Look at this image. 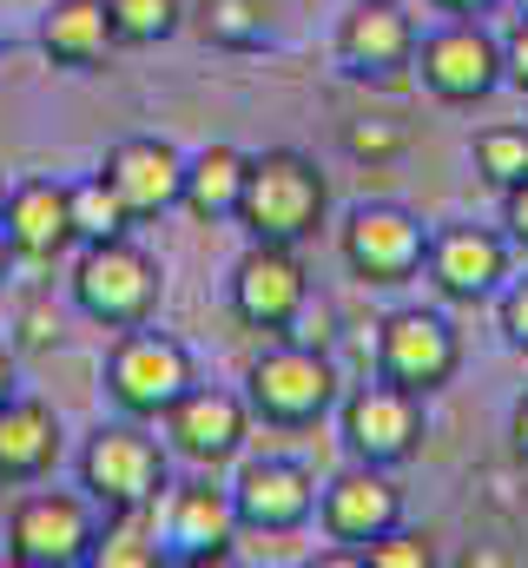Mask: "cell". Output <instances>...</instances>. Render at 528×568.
<instances>
[{"label": "cell", "mask_w": 528, "mask_h": 568, "mask_svg": "<svg viewBox=\"0 0 528 568\" xmlns=\"http://www.w3.org/2000/svg\"><path fill=\"white\" fill-rule=\"evenodd\" d=\"M7 272H13V252H7V239H0V278H7Z\"/></svg>", "instance_id": "8d00e7d4"}, {"label": "cell", "mask_w": 528, "mask_h": 568, "mask_svg": "<svg viewBox=\"0 0 528 568\" xmlns=\"http://www.w3.org/2000/svg\"><path fill=\"white\" fill-rule=\"evenodd\" d=\"M205 33H212V47L252 53L271 40V13H264V0H205Z\"/></svg>", "instance_id": "4316f807"}, {"label": "cell", "mask_w": 528, "mask_h": 568, "mask_svg": "<svg viewBox=\"0 0 528 568\" xmlns=\"http://www.w3.org/2000/svg\"><path fill=\"white\" fill-rule=\"evenodd\" d=\"M245 165L252 152L238 145H205L185 159V185H179V205L199 219V225H232L238 219V199H245Z\"/></svg>", "instance_id": "7402d4cb"}, {"label": "cell", "mask_w": 528, "mask_h": 568, "mask_svg": "<svg viewBox=\"0 0 528 568\" xmlns=\"http://www.w3.org/2000/svg\"><path fill=\"white\" fill-rule=\"evenodd\" d=\"M337 397H344V384H337L324 344L277 337L258 364L245 371V404H252V417H264V424H277V429L324 424V417L337 410Z\"/></svg>", "instance_id": "277c9868"}, {"label": "cell", "mask_w": 528, "mask_h": 568, "mask_svg": "<svg viewBox=\"0 0 528 568\" xmlns=\"http://www.w3.org/2000/svg\"><path fill=\"white\" fill-rule=\"evenodd\" d=\"M311 311V278L297 265V245H245L232 265V317L264 337H291V324Z\"/></svg>", "instance_id": "7c38bea8"}, {"label": "cell", "mask_w": 528, "mask_h": 568, "mask_svg": "<svg viewBox=\"0 0 528 568\" xmlns=\"http://www.w3.org/2000/svg\"><path fill=\"white\" fill-rule=\"evenodd\" d=\"M7 397H13V351L0 344V404H7Z\"/></svg>", "instance_id": "d590c367"}, {"label": "cell", "mask_w": 528, "mask_h": 568, "mask_svg": "<svg viewBox=\"0 0 528 568\" xmlns=\"http://www.w3.org/2000/svg\"><path fill=\"white\" fill-rule=\"evenodd\" d=\"M317 523H324L331 542L364 549V542L390 536L396 523H403V489L390 483V469L351 463V469H337V476L317 489Z\"/></svg>", "instance_id": "9a60e30c"}, {"label": "cell", "mask_w": 528, "mask_h": 568, "mask_svg": "<svg viewBox=\"0 0 528 568\" xmlns=\"http://www.w3.org/2000/svg\"><path fill=\"white\" fill-rule=\"evenodd\" d=\"M20 344H27V351L60 344V317H47V304H27V311H20Z\"/></svg>", "instance_id": "d6a6232c"}, {"label": "cell", "mask_w": 528, "mask_h": 568, "mask_svg": "<svg viewBox=\"0 0 528 568\" xmlns=\"http://www.w3.org/2000/svg\"><path fill=\"white\" fill-rule=\"evenodd\" d=\"M152 529H159V549H165V562L172 568L232 562V549H238V509H232V489H219L212 476L179 483V489H165V516H159Z\"/></svg>", "instance_id": "8fae6325"}, {"label": "cell", "mask_w": 528, "mask_h": 568, "mask_svg": "<svg viewBox=\"0 0 528 568\" xmlns=\"http://www.w3.org/2000/svg\"><path fill=\"white\" fill-rule=\"evenodd\" d=\"M509 258H516V245H509L502 232L456 219V225H436V232H429L423 272H429V284H436L449 304H489V297L509 284Z\"/></svg>", "instance_id": "4fadbf2b"}, {"label": "cell", "mask_w": 528, "mask_h": 568, "mask_svg": "<svg viewBox=\"0 0 528 568\" xmlns=\"http://www.w3.org/2000/svg\"><path fill=\"white\" fill-rule=\"evenodd\" d=\"M502 87L528 93V13H516V27L502 33Z\"/></svg>", "instance_id": "4dcf8cb0"}, {"label": "cell", "mask_w": 528, "mask_h": 568, "mask_svg": "<svg viewBox=\"0 0 528 568\" xmlns=\"http://www.w3.org/2000/svg\"><path fill=\"white\" fill-rule=\"evenodd\" d=\"M0 239L20 265H53L67 252H80L73 239V199L60 179H20L7 192V212H0Z\"/></svg>", "instance_id": "ac0fdd59"}, {"label": "cell", "mask_w": 528, "mask_h": 568, "mask_svg": "<svg viewBox=\"0 0 528 568\" xmlns=\"http://www.w3.org/2000/svg\"><path fill=\"white\" fill-rule=\"evenodd\" d=\"M502 239H509V245L528 258V179L502 192Z\"/></svg>", "instance_id": "1f68e13d"}, {"label": "cell", "mask_w": 528, "mask_h": 568, "mask_svg": "<svg viewBox=\"0 0 528 568\" xmlns=\"http://www.w3.org/2000/svg\"><path fill=\"white\" fill-rule=\"evenodd\" d=\"M469 159H476V172H483L496 192L522 185L528 179V126H483L476 145H469Z\"/></svg>", "instance_id": "d4e9b609"}, {"label": "cell", "mask_w": 528, "mask_h": 568, "mask_svg": "<svg viewBox=\"0 0 528 568\" xmlns=\"http://www.w3.org/2000/svg\"><path fill=\"white\" fill-rule=\"evenodd\" d=\"M67 199H73V239L80 245H100V239H126L132 219L126 199L113 192V179L106 172H93V179H80V185H67Z\"/></svg>", "instance_id": "603a6c76"}, {"label": "cell", "mask_w": 528, "mask_h": 568, "mask_svg": "<svg viewBox=\"0 0 528 568\" xmlns=\"http://www.w3.org/2000/svg\"><path fill=\"white\" fill-rule=\"evenodd\" d=\"M113 47H120V40H113L106 0H53L47 20H40V53H47L53 67H67V73L100 67Z\"/></svg>", "instance_id": "44dd1931"}, {"label": "cell", "mask_w": 528, "mask_h": 568, "mask_svg": "<svg viewBox=\"0 0 528 568\" xmlns=\"http://www.w3.org/2000/svg\"><path fill=\"white\" fill-rule=\"evenodd\" d=\"M232 509H238V529L291 536L317 516V476L297 456H252L232 483Z\"/></svg>", "instance_id": "5bb4252c"}, {"label": "cell", "mask_w": 528, "mask_h": 568, "mask_svg": "<svg viewBox=\"0 0 528 568\" xmlns=\"http://www.w3.org/2000/svg\"><path fill=\"white\" fill-rule=\"evenodd\" d=\"M60 449H67V436H60L53 404L20 397V390L0 404V483H40V476H53Z\"/></svg>", "instance_id": "ffe728a7"}, {"label": "cell", "mask_w": 528, "mask_h": 568, "mask_svg": "<svg viewBox=\"0 0 528 568\" xmlns=\"http://www.w3.org/2000/svg\"><path fill=\"white\" fill-rule=\"evenodd\" d=\"M357 556H364L370 568H436V542H429L423 529H403V523H396L390 536L364 542Z\"/></svg>", "instance_id": "83f0119b"}, {"label": "cell", "mask_w": 528, "mask_h": 568, "mask_svg": "<svg viewBox=\"0 0 528 568\" xmlns=\"http://www.w3.org/2000/svg\"><path fill=\"white\" fill-rule=\"evenodd\" d=\"M324 212H331V185H324L311 152H297V145L252 152L245 199H238V219H232V225H245V239H258V245H304V239H317Z\"/></svg>", "instance_id": "6da1fadb"}, {"label": "cell", "mask_w": 528, "mask_h": 568, "mask_svg": "<svg viewBox=\"0 0 528 568\" xmlns=\"http://www.w3.org/2000/svg\"><path fill=\"white\" fill-rule=\"evenodd\" d=\"M106 13H113V40L120 47H159L185 20L179 0H106Z\"/></svg>", "instance_id": "484cf974"}, {"label": "cell", "mask_w": 528, "mask_h": 568, "mask_svg": "<svg viewBox=\"0 0 528 568\" xmlns=\"http://www.w3.org/2000/svg\"><path fill=\"white\" fill-rule=\"evenodd\" d=\"M165 449H179L185 463L199 469H219L245 449V429H252V404L238 390H219V384H192L165 417Z\"/></svg>", "instance_id": "2e32d148"}, {"label": "cell", "mask_w": 528, "mask_h": 568, "mask_svg": "<svg viewBox=\"0 0 528 568\" xmlns=\"http://www.w3.org/2000/svg\"><path fill=\"white\" fill-rule=\"evenodd\" d=\"M429 7H443L449 20H483V13H489L496 0H429Z\"/></svg>", "instance_id": "836d02e7"}, {"label": "cell", "mask_w": 528, "mask_h": 568, "mask_svg": "<svg viewBox=\"0 0 528 568\" xmlns=\"http://www.w3.org/2000/svg\"><path fill=\"white\" fill-rule=\"evenodd\" d=\"M80 489L100 516H152L172 489V456L139 417L100 424L80 449Z\"/></svg>", "instance_id": "7a4b0ae2"}, {"label": "cell", "mask_w": 528, "mask_h": 568, "mask_svg": "<svg viewBox=\"0 0 528 568\" xmlns=\"http://www.w3.org/2000/svg\"><path fill=\"white\" fill-rule=\"evenodd\" d=\"M337 252H344L351 278L390 291V284H409L416 272H423L429 225H423L409 205H396V199H364V205L344 212V225H337Z\"/></svg>", "instance_id": "ba28073f"}, {"label": "cell", "mask_w": 528, "mask_h": 568, "mask_svg": "<svg viewBox=\"0 0 528 568\" xmlns=\"http://www.w3.org/2000/svg\"><path fill=\"white\" fill-rule=\"evenodd\" d=\"M509 443H516V456L528 463V397H516V410H509Z\"/></svg>", "instance_id": "e575fe53"}, {"label": "cell", "mask_w": 528, "mask_h": 568, "mask_svg": "<svg viewBox=\"0 0 528 568\" xmlns=\"http://www.w3.org/2000/svg\"><path fill=\"white\" fill-rule=\"evenodd\" d=\"M159 529H145V516H106L100 542H93V568H159Z\"/></svg>", "instance_id": "cb8c5ba5"}, {"label": "cell", "mask_w": 528, "mask_h": 568, "mask_svg": "<svg viewBox=\"0 0 528 568\" xmlns=\"http://www.w3.org/2000/svg\"><path fill=\"white\" fill-rule=\"evenodd\" d=\"M489 304H496V331H502V344H509L516 357H528V272L522 278L509 272V284H502Z\"/></svg>", "instance_id": "f546056e"}, {"label": "cell", "mask_w": 528, "mask_h": 568, "mask_svg": "<svg viewBox=\"0 0 528 568\" xmlns=\"http://www.w3.org/2000/svg\"><path fill=\"white\" fill-rule=\"evenodd\" d=\"M456 371H463V337L443 311L403 304L377 324V377H390L416 397H436Z\"/></svg>", "instance_id": "30bf717a"}, {"label": "cell", "mask_w": 528, "mask_h": 568, "mask_svg": "<svg viewBox=\"0 0 528 568\" xmlns=\"http://www.w3.org/2000/svg\"><path fill=\"white\" fill-rule=\"evenodd\" d=\"M416 60V20L403 13V0H351V13L337 20V67L351 80H403Z\"/></svg>", "instance_id": "e0dca14e"}, {"label": "cell", "mask_w": 528, "mask_h": 568, "mask_svg": "<svg viewBox=\"0 0 528 568\" xmlns=\"http://www.w3.org/2000/svg\"><path fill=\"white\" fill-rule=\"evenodd\" d=\"M409 73L443 106H483L502 87V33H489L483 20H443L436 33H416Z\"/></svg>", "instance_id": "52a82bcc"}, {"label": "cell", "mask_w": 528, "mask_h": 568, "mask_svg": "<svg viewBox=\"0 0 528 568\" xmlns=\"http://www.w3.org/2000/svg\"><path fill=\"white\" fill-rule=\"evenodd\" d=\"M403 145H409V126L403 120H370V113L364 120H344V152L351 159H370L377 165V159H396Z\"/></svg>", "instance_id": "f1b7e54d"}, {"label": "cell", "mask_w": 528, "mask_h": 568, "mask_svg": "<svg viewBox=\"0 0 528 568\" xmlns=\"http://www.w3.org/2000/svg\"><path fill=\"white\" fill-rule=\"evenodd\" d=\"M337 424H344V449L357 463H377V469H396L423 449L429 436V410L416 390H403L390 377H370L357 384L351 397H337Z\"/></svg>", "instance_id": "9c48e42d"}, {"label": "cell", "mask_w": 528, "mask_h": 568, "mask_svg": "<svg viewBox=\"0 0 528 568\" xmlns=\"http://www.w3.org/2000/svg\"><path fill=\"white\" fill-rule=\"evenodd\" d=\"M106 179H113V192L126 199L132 219H159V212H172L179 205V185H185V152L172 140H159V133H132L106 152V165H100Z\"/></svg>", "instance_id": "d6986e66"}, {"label": "cell", "mask_w": 528, "mask_h": 568, "mask_svg": "<svg viewBox=\"0 0 528 568\" xmlns=\"http://www.w3.org/2000/svg\"><path fill=\"white\" fill-rule=\"evenodd\" d=\"M199 384L192 371V351L152 324H126L120 344L106 351V397L120 404V417H139V424H159L185 390Z\"/></svg>", "instance_id": "5b68a950"}, {"label": "cell", "mask_w": 528, "mask_h": 568, "mask_svg": "<svg viewBox=\"0 0 528 568\" xmlns=\"http://www.w3.org/2000/svg\"><path fill=\"white\" fill-rule=\"evenodd\" d=\"M73 304L93 317V324H106V331H126V324H152V311H159V297H165V272H159V258L145 252V245H132L126 239H100V245H80V258H73Z\"/></svg>", "instance_id": "3957f363"}, {"label": "cell", "mask_w": 528, "mask_h": 568, "mask_svg": "<svg viewBox=\"0 0 528 568\" xmlns=\"http://www.w3.org/2000/svg\"><path fill=\"white\" fill-rule=\"evenodd\" d=\"M7 192H13V179H7V172H0V212H7Z\"/></svg>", "instance_id": "74e56055"}, {"label": "cell", "mask_w": 528, "mask_h": 568, "mask_svg": "<svg viewBox=\"0 0 528 568\" xmlns=\"http://www.w3.org/2000/svg\"><path fill=\"white\" fill-rule=\"evenodd\" d=\"M516 13H528V0H516Z\"/></svg>", "instance_id": "f35d334b"}, {"label": "cell", "mask_w": 528, "mask_h": 568, "mask_svg": "<svg viewBox=\"0 0 528 568\" xmlns=\"http://www.w3.org/2000/svg\"><path fill=\"white\" fill-rule=\"evenodd\" d=\"M93 542H100V509L87 489H40V496H20L7 516L13 568H87Z\"/></svg>", "instance_id": "8992f818"}]
</instances>
